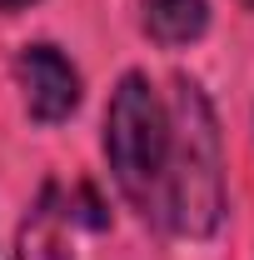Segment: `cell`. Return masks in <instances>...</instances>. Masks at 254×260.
<instances>
[{
    "label": "cell",
    "mask_w": 254,
    "mask_h": 260,
    "mask_svg": "<svg viewBox=\"0 0 254 260\" xmlns=\"http://www.w3.org/2000/svg\"><path fill=\"white\" fill-rule=\"evenodd\" d=\"M159 220L180 235H215L224 220V165H220V125L199 85H175L170 110V170L159 195Z\"/></svg>",
    "instance_id": "cell-1"
},
{
    "label": "cell",
    "mask_w": 254,
    "mask_h": 260,
    "mask_svg": "<svg viewBox=\"0 0 254 260\" xmlns=\"http://www.w3.org/2000/svg\"><path fill=\"white\" fill-rule=\"evenodd\" d=\"M105 155L115 170V185L125 200L145 215H159V195H164V170H170V110L159 105L155 85L130 70L120 90L110 95L105 115Z\"/></svg>",
    "instance_id": "cell-2"
},
{
    "label": "cell",
    "mask_w": 254,
    "mask_h": 260,
    "mask_svg": "<svg viewBox=\"0 0 254 260\" xmlns=\"http://www.w3.org/2000/svg\"><path fill=\"white\" fill-rule=\"evenodd\" d=\"M15 75H20V90H25V110L40 125H55L80 105V70L55 45H25L20 60H15Z\"/></svg>",
    "instance_id": "cell-3"
},
{
    "label": "cell",
    "mask_w": 254,
    "mask_h": 260,
    "mask_svg": "<svg viewBox=\"0 0 254 260\" xmlns=\"http://www.w3.org/2000/svg\"><path fill=\"white\" fill-rule=\"evenodd\" d=\"M15 260H70V250H65V210H60L55 185H45V195L25 215L20 240H15Z\"/></svg>",
    "instance_id": "cell-4"
},
{
    "label": "cell",
    "mask_w": 254,
    "mask_h": 260,
    "mask_svg": "<svg viewBox=\"0 0 254 260\" xmlns=\"http://www.w3.org/2000/svg\"><path fill=\"white\" fill-rule=\"evenodd\" d=\"M209 25L204 0H145V30L159 45H190Z\"/></svg>",
    "instance_id": "cell-5"
},
{
    "label": "cell",
    "mask_w": 254,
    "mask_h": 260,
    "mask_svg": "<svg viewBox=\"0 0 254 260\" xmlns=\"http://www.w3.org/2000/svg\"><path fill=\"white\" fill-rule=\"evenodd\" d=\"M20 5H30V0H0V10H20Z\"/></svg>",
    "instance_id": "cell-6"
},
{
    "label": "cell",
    "mask_w": 254,
    "mask_h": 260,
    "mask_svg": "<svg viewBox=\"0 0 254 260\" xmlns=\"http://www.w3.org/2000/svg\"><path fill=\"white\" fill-rule=\"evenodd\" d=\"M239 5H254V0H239Z\"/></svg>",
    "instance_id": "cell-7"
}]
</instances>
